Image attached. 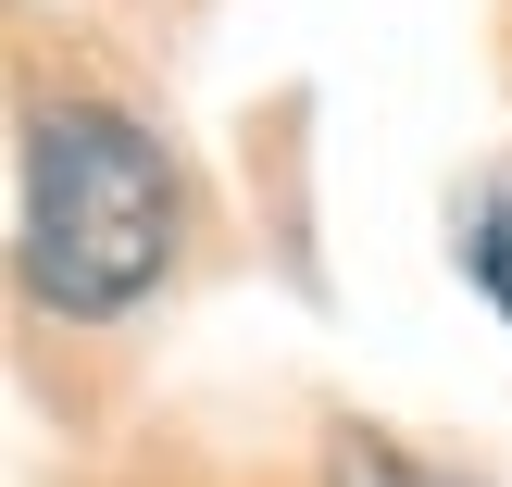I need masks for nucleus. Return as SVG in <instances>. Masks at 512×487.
I'll list each match as a JSON object with an SVG mask.
<instances>
[{"label": "nucleus", "mask_w": 512, "mask_h": 487, "mask_svg": "<svg viewBox=\"0 0 512 487\" xmlns=\"http://www.w3.org/2000/svg\"><path fill=\"white\" fill-rule=\"evenodd\" d=\"M325 487H463V475H425V463H400L388 438H338V463H325Z\"/></svg>", "instance_id": "f03ea898"}, {"label": "nucleus", "mask_w": 512, "mask_h": 487, "mask_svg": "<svg viewBox=\"0 0 512 487\" xmlns=\"http://www.w3.org/2000/svg\"><path fill=\"white\" fill-rule=\"evenodd\" d=\"M475 275H488V300L512 313V213H488V225H475Z\"/></svg>", "instance_id": "7ed1b4c3"}, {"label": "nucleus", "mask_w": 512, "mask_h": 487, "mask_svg": "<svg viewBox=\"0 0 512 487\" xmlns=\"http://www.w3.org/2000/svg\"><path fill=\"white\" fill-rule=\"evenodd\" d=\"M13 250L50 313L100 325L138 313L175 263V163L150 125L113 100H38L25 113V188H13Z\"/></svg>", "instance_id": "f257e3e1"}]
</instances>
